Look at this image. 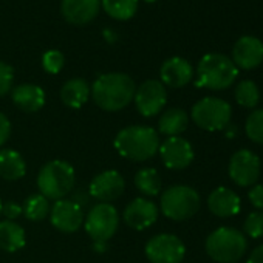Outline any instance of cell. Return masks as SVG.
I'll return each instance as SVG.
<instances>
[{
	"label": "cell",
	"mask_w": 263,
	"mask_h": 263,
	"mask_svg": "<svg viewBox=\"0 0 263 263\" xmlns=\"http://www.w3.org/2000/svg\"><path fill=\"white\" fill-rule=\"evenodd\" d=\"M249 201L254 208L263 211V184H255L249 191Z\"/></svg>",
	"instance_id": "obj_34"
},
{
	"label": "cell",
	"mask_w": 263,
	"mask_h": 263,
	"mask_svg": "<svg viewBox=\"0 0 263 263\" xmlns=\"http://www.w3.org/2000/svg\"><path fill=\"white\" fill-rule=\"evenodd\" d=\"M51 224L65 234L76 232L84 224V211L78 201L71 200H58L50 212Z\"/></svg>",
	"instance_id": "obj_13"
},
{
	"label": "cell",
	"mask_w": 263,
	"mask_h": 263,
	"mask_svg": "<svg viewBox=\"0 0 263 263\" xmlns=\"http://www.w3.org/2000/svg\"><path fill=\"white\" fill-rule=\"evenodd\" d=\"M113 144L118 154L125 160L147 161L157 155L160 149V137L152 127L130 125L119 132Z\"/></svg>",
	"instance_id": "obj_2"
},
{
	"label": "cell",
	"mask_w": 263,
	"mask_h": 263,
	"mask_svg": "<svg viewBox=\"0 0 263 263\" xmlns=\"http://www.w3.org/2000/svg\"><path fill=\"white\" fill-rule=\"evenodd\" d=\"M246 246L243 232L234 228H218L206 238V252L218 263L238 261L245 255Z\"/></svg>",
	"instance_id": "obj_5"
},
{
	"label": "cell",
	"mask_w": 263,
	"mask_h": 263,
	"mask_svg": "<svg viewBox=\"0 0 263 263\" xmlns=\"http://www.w3.org/2000/svg\"><path fill=\"white\" fill-rule=\"evenodd\" d=\"M101 0H62L61 13L73 25L90 24L99 13Z\"/></svg>",
	"instance_id": "obj_17"
},
{
	"label": "cell",
	"mask_w": 263,
	"mask_h": 263,
	"mask_svg": "<svg viewBox=\"0 0 263 263\" xmlns=\"http://www.w3.org/2000/svg\"><path fill=\"white\" fill-rule=\"evenodd\" d=\"M208 208L214 215L228 218L240 212V197L228 187H217L208 198Z\"/></svg>",
	"instance_id": "obj_19"
},
{
	"label": "cell",
	"mask_w": 263,
	"mask_h": 263,
	"mask_svg": "<svg viewBox=\"0 0 263 263\" xmlns=\"http://www.w3.org/2000/svg\"><path fill=\"white\" fill-rule=\"evenodd\" d=\"M65 64V58L59 50H48L42 56V67L50 74H58Z\"/></svg>",
	"instance_id": "obj_30"
},
{
	"label": "cell",
	"mask_w": 263,
	"mask_h": 263,
	"mask_svg": "<svg viewBox=\"0 0 263 263\" xmlns=\"http://www.w3.org/2000/svg\"><path fill=\"white\" fill-rule=\"evenodd\" d=\"M0 214H2V200H0Z\"/></svg>",
	"instance_id": "obj_39"
},
{
	"label": "cell",
	"mask_w": 263,
	"mask_h": 263,
	"mask_svg": "<svg viewBox=\"0 0 263 263\" xmlns=\"http://www.w3.org/2000/svg\"><path fill=\"white\" fill-rule=\"evenodd\" d=\"M119 224V215L111 203H98L90 209L87 218L84 220L85 231L88 235L99 241H108Z\"/></svg>",
	"instance_id": "obj_8"
},
{
	"label": "cell",
	"mask_w": 263,
	"mask_h": 263,
	"mask_svg": "<svg viewBox=\"0 0 263 263\" xmlns=\"http://www.w3.org/2000/svg\"><path fill=\"white\" fill-rule=\"evenodd\" d=\"M245 234L251 238L263 237V211L251 212L245 220Z\"/></svg>",
	"instance_id": "obj_31"
},
{
	"label": "cell",
	"mask_w": 263,
	"mask_h": 263,
	"mask_svg": "<svg viewBox=\"0 0 263 263\" xmlns=\"http://www.w3.org/2000/svg\"><path fill=\"white\" fill-rule=\"evenodd\" d=\"M104 11L116 21H128L138 11V0H101Z\"/></svg>",
	"instance_id": "obj_26"
},
{
	"label": "cell",
	"mask_w": 263,
	"mask_h": 263,
	"mask_svg": "<svg viewBox=\"0 0 263 263\" xmlns=\"http://www.w3.org/2000/svg\"><path fill=\"white\" fill-rule=\"evenodd\" d=\"M161 177L157 169L154 167H144L137 172L135 175V186L137 189L147 195V197H155L161 192Z\"/></svg>",
	"instance_id": "obj_25"
},
{
	"label": "cell",
	"mask_w": 263,
	"mask_h": 263,
	"mask_svg": "<svg viewBox=\"0 0 263 263\" xmlns=\"http://www.w3.org/2000/svg\"><path fill=\"white\" fill-rule=\"evenodd\" d=\"M22 211L28 220L41 221L50 214V201L42 194H33L25 200Z\"/></svg>",
	"instance_id": "obj_27"
},
{
	"label": "cell",
	"mask_w": 263,
	"mask_h": 263,
	"mask_svg": "<svg viewBox=\"0 0 263 263\" xmlns=\"http://www.w3.org/2000/svg\"><path fill=\"white\" fill-rule=\"evenodd\" d=\"M124 189L125 181L122 175L113 169L98 174L88 186L90 195L99 200V203H110L113 200H118L124 194Z\"/></svg>",
	"instance_id": "obj_14"
},
{
	"label": "cell",
	"mask_w": 263,
	"mask_h": 263,
	"mask_svg": "<svg viewBox=\"0 0 263 263\" xmlns=\"http://www.w3.org/2000/svg\"><path fill=\"white\" fill-rule=\"evenodd\" d=\"M13 81H14V70H13V67L8 65L4 61H0V96L7 95L11 90Z\"/></svg>",
	"instance_id": "obj_32"
},
{
	"label": "cell",
	"mask_w": 263,
	"mask_h": 263,
	"mask_svg": "<svg viewBox=\"0 0 263 263\" xmlns=\"http://www.w3.org/2000/svg\"><path fill=\"white\" fill-rule=\"evenodd\" d=\"M161 160L167 169L181 171L194 161V149L191 143L181 137H169L158 149Z\"/></svg>",
	"instance_id": "obj_12"
},
{
	"label": "cell",
	"mask_w": 263,
	"mask_h": 263,
	"mask_svg": "<svg viewBox=\"0 0 263 263\" xmlns=\"http://www.w3.org/2000/svg\"><path fill=\"white\" fill-rule=\"evenodd\" d=\"M235 99L245 108H254L258 104L260 91L255 82L252 81H241L235 88Z\"/></svg>",
	"instance_id": "obj_28"
},
{
	"label": "cell",
	"mask_w": 263,
	"mask_h": 263,
	"mask_svg": "<svg viewBox=\"0 0 263 263\" xmlns=\"http://www.w3.org/2000/svg\"><path fill=\"white\" fill-rule=\"evenodd\" d=\"M27 174V163L24 157L14 149L0 151V177L7 181H17Z\"/></svg>",
	"instance_id": "obj_21"
},
{
	"label": "cell",
	"mask_w": 263,
	"mask_h": 263,
	"mask_svg": "<svg viewBox=\"0 0 263 263\" xmlns=\"http://www.w3.org/2000/svg\"><path fill=\"white\" fill-rule=\"evenodd\" d=\"M122 217L132 229L144 231L158 220V208L147 198H135L125 206Z\"/></svg>",
	"instance_id": "obj_15"
},
{
	"label": "cell",
	"mask_w": 263,
	"mask_h": 263,
	"mask_svg": "<svg viewBox=\"0 0 263 263\" xmlns=\"http://www.w3.org/2000/svg\"><path fill=\"white\" fill-rule=\"evenodd\" d=\"M184 255V243L174 234H158L146 245V257L151 263H181Z\"/></svg>",
	"instance_id": "obj_9"
},
{
	"label": "cell",
	"mask_w": 263,
	"mask_h": 263,
	"mask_svg": "<svg viewBox=\"0 0 263 263\" xmlns=\"http://www.w3.org/2000/svg\"><path fill=\"white\" fill-rule=\"evenodd\" d=\"M189 116L183 108H169L158 121V128L167 137H178L187 128Z\"/></svg>",
	"instance_id": "obj_24"
},
{
	"label": "cell",
	"mask_w": 263,
	"mask_h": 263,
	"mask_svg": "<svg viewBox=\"0 0 263 263\" xmlns=\"http://www.w3.org/2000/svg\"><path fill=\"white\" fill-rule=\"evenodd\" d=\"M238 76V68L231 58L209 53L201 58L197 68V87L209 90H226Z\"/></svg>",
	"instance_id": "obj_3"
},
{
	"label": "cell",
	"mask_w": 263,
	"mask_h": 263,
	"mask_svg": "<svg viewBox=\"0 0 263 263\" xmlns=\"http://www.w3.org/2000/svg\"><path fill=\"white\" fill-rule=\"evenodd\" d=\"M245 132L251 141L263 146V108L254 110L245 124Z\"/></svg>",
	"instance_id": "obj_29"
},
{
	"label": "cell",
	"mask_w": 263,
	"mask_h": 263,
	"mask_svg": "<svg viewBox=\"0 0 263 263\" xmlns=\"http://www.w3.org/2000/svg\"><path fill=\"white\" fill-rule=\"evenodd\" d=\"M13 102L25 113H34L45 105V91L39 85L22 84L13 90Z\"/></svg>",
	"instance_id": "obj_20"
},
{
	"label": "cell",
	"mask_w": 263,
	"mask_h": 263,
	"mask_svg": "<svg viewBox=\"0 0 263 263\" xmlns=\"http://www.w3.org/2000/svg\"><path fill=\"white\" fill-rule=\"evenodd\" d=\"M76 184V174L70 163L53 160L42 166L37 175V187L48 200H64Z\"/></svg>",
	"instance_id": "obj_4"
},
{
	"label": "cell",
	"mask_w": 263,
	"mask_h": 263,
	"mask_svg": "<svg viewBox=\"0 0 263 263\" xmlns=\"http://www.w3.org/2000/svg\"><path fill=\"white\" fill-rule=\"evenodd\" d=\"M22 212H24V211H22V206H19V204L14 203V201H8V203L2 204V214H4L8 220H11V221H14V218H17Z\"/></svg>",
	"instance_id": "obj_35"
},
{
	"label": "cell",
	"mask_w": 263,
	"mask_h": 263,
	"mask_svg": "<svg viewBox=\"0 0 263 263\" xmlns=\"http://www.w3.org/2000/svg\"><path fill=\"white\" fill-rule=\"evenodd\" d=\"M90 96V87L87 81L74 78L67 81L61 88V99L70 108H81Z\"/></svg>",
	"instance_id": "obj_22"
},
{
	"label": "cell",
	"mask_w": 263,
	"mask_h": 263,
	"mask_svg": "<svg viewBox=\"0 0 263 263\" xmlns=\"http://www.w3.org/2000/svg\"><path fill=\"white\" fill-rule=\"evenodd\" d=\"M160 76H161L163 84H166L172 88H181L192 81L194 68L186 59L175 56V58L167 59L161 65Z\"/></svg>",
	"instance_id": "obj_18"
},
{
	"label": "cell",
	"mask_w": 263,
	"mask_h": 263,
	"mask_svg": "<svg viewBox=\"0 0 263 263\" xmlns=\"http://www.w3.org/2000/svg\"><path fill=\"white\" fill-rule=\"evenodd\" d=\"M260 175V160L255 154L248 149L237 151L229 161V177L231 180L241 186H254Z\"/></svg>",
	"instance_id": "obj_10"
},
{
	"label": "cell",
	"mask_w": 263,
	"mask_h": 263,
	"mask_svg": "<svg viewBox=\"0 0 263 263\" xmlns=\"http://www.w3.org/2000/svg\"><path fill=\"white\" fill-rule=\"evenodd\" d=\"M11 135V122L10 119L0 111V147H2Z\"/></svg>",
	"instance_id": "obj_33"
},
{
	"label": "cell",
	"mask_w": 263,
	"mask_h": 263,
	"mask_svg": "<svg viewBox=\"0 0 263 263\" xmlns=\"http://www.w3.org/2000/svg\"><path fill=\"white\" fill-rule=\"evenodd\" d=\"M93 248L96 252H104L107 249V241H99V240H95L93 241Z\"/></svg>",
	"instance_id": "obj_37"
},
{
	"label": "cell",
	"mask_w": 263,
	"mask_h": 263,
	"mask_svg": "<svg viewBox=\"0 0 263 263\" xmlns=\"http://www.w3.org/2000/svg\"><path fill=\"white\" fill-rule=\"evenodd\" d=\"M144 2H147V4H152V2H157V0H144Z\"/></svg>",
	"instance_id": "obj_38"
},
{
	"label": "cell",
	"mask_w": 263,
	"mask_h": 263,
	"mask_svg": "<svg viewBox=\"0 0 263 263\" xmlns=\"http://www.w3.org/2000/svg\"><path fill=\"white\" fill-rule=\"evenodd\" d=\"M246 263H263V245L257 246L251 252V255H249V258H248Z\"/></svg>",
	"instance_id": "obj_36"
},
{
	"label": "cell",
	"mask_w": 263,
	"mask_h": 263,
	"mask_svg": "<svg viewBox=\"0 0 263 263\" xmlns=\"http://www.w3.org/2000/svg\"><path fill=\"white\" fill-rule=\"evenodd\" d=\"M137 85L125 73L101 74L91 85L90 93L95 104L105 111H118L134 101Z\"/></svg>",
	"instance_id": "obj_1"
},
{
	"label": "cell",
	"mask_w": 263,
	"mask_h": 263,
	"mask_svg": "<svg viewBox=\"0 0 263 263\" xmlns=\"http://www.w3.org/2000/svg\"><path fill=\"white\" fill-rule=\"evenodd\" d=\"M232 62L241 70L258 67L263 62V42L254 36L240 37L232 48Z\"/></svg>",
	"instance_id": "obj_16"
},
{
	"label": "cell",
	"mask_w": 263,
	"mask_h": 263,
	"mask_svg": "<svg viewBox=\"0 0 263 263\" xmlns=\"http://www.w3.org/2000/svg\"><path fill=\"white\" fill-rule=\"evenodd\" d=\"M232 108L220 98H203L192 107L194 122L208 132L223 130L229 125Z\"/></svg>",
	"instance_id": "obj_7"
},
{
	"label": "cell",
	"mask_w": 263,
	"mask_h": 263,
	"mask_svg": "<svg viewBox=\"0 0 263 263\" xmlns=\"http://www.w3.org/2000/svg\"><path fill=\"white\" fill-rule=\"evenodd\" d=\"M134 101L137 104L138 111L143 116L151 118V116L158 115L167 101V91L164 88V84L155 79H149L143 82L137 88Z\"/></svg>",
	"instance_id": "obj_11"
},
{
	"label": "cell",
	"mask_w": 263,
	"mask_h": 263,
	"mask_svg": "<svg viewBox=\"0 0 263 263\" xmlns=\"http://www.w3.org/2000/svg\"><path fill=\"white\" fill-rule=\"evenodd\" d=\"M200 203L198 192L184 184L171 186L161 195L163 214L175 221H184L194 217L200 209Z\"/></svg>",
	"instance_id": "obj_6"
},
{
	"label": "cell",
	"mask_w": 263,
	"mask_h": 263,
	"mask_svg": "<svg viewBox=\"0 0 263 263\" xmlns=\"http://www.w3.org/2000/svg\"><path fill=\"white\" fill-rule=\"evenodd\" d=\"M25 231L21 224L11 220L0 221V249L16 252L25 246Z\"/></svg>",
	"instance_id": "obj_23"
}]
</instances>
